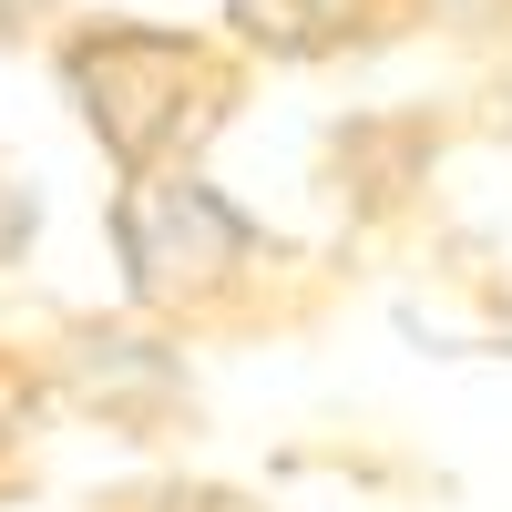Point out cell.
Instances as JSON below:
<instances>
[{"instance_id": "obj_4", "label": "cell", "mask_w": 512, "mask_h": 512, "mask_svg": "<svg viewBox=\"0 0 512 512\" xmlns=\"http://www.w3.org/2000/svg\"><path fill=\"white\" fill-rule=\"evenodd\" d=\"M41 420H52V390L21 349H0V502L41 482Z\"/></svg>"}, {"instance_id": "obj_5", "label": "cell", "mask_w": 512, "mask_h": 512, "mask_svg": "<svg viewBox=\"0 0 512 512\" xmlns=\"http://www.w3.org/2000/svg\"><path fill=\"white\" fill-rule=\"evenodd\" d=\"M103 512H256L236 492H195V482H154V492H113Z\"/></svg>"}, {"instance_id": "obj_7", "label": "cell", "mask_w": 512, "mask_h": 512, "mask_svg": "<svg viewBox=\"0 0 512 512\" xmlns=\"http://www.w3.org/2000/svg\"><path fill=\"white\" fill-rule=\"evenodd\" d=\"M41 21H52V0H0V52H11V41H31Z\"/></svg>"}, {"instance_id": "obj_2", "label": "cell", "mask_w": 512, "mask_h": 512, "mask_svg": "<svg viewBox=\"0 0 512 512\" xmlns=\"http://www.w3.org/2000/svg\"><path fill=\"white\" fill-rule=\"evenodd\" d=\"M52 72L123 175L195 164L246 103V41L205 31H154V21H72L52 41Z\"/></svg>"}, {"instance_id": "obj_3", "label": "cell", "mask_w": 512, "mask_h": 512, "mask_svg": "<svg viewBox=\"0 0 512 512\" xmlns=\"http://www.w3.org/2000/svg\"><path fill=\"white\" fill-rule=\"evenodd\" d=\"M226 21L267 62H338V52L400 41L420 21V0H226Z\"/></svg>"}, {"instance_id": "obj_6", "label": "cell", "mask_w": 512, "mask_h": 512, "mask_svg": "<svg viewBox=\"0 0 512 512\" xmlns=\"http://www.w3.org/2000/svg\"><path fill=\"white\" fill-rule=\"evenodd\" d=\"M31 226H41V205H31V185L21 175H0V267L31 246Z\"/></svg>"}, {"instance_id": "obj_1", "label": "cell", "mask_w": 512, "mask_h": 512, "mask_svg": "<svg viewBox=\"0 0 512 512\" xmlns=\"http://www.w3.org/2000/svg\"><path fill=\"white\" fill-rule=\"evenodd\" d=\"M113 246H123V277H134V308L164 318L175 338H246V328H287V318L318 308L308 256H287L246 205H226L205 185L195 164L123 175Z\"/></svg>"}]
</instances>
